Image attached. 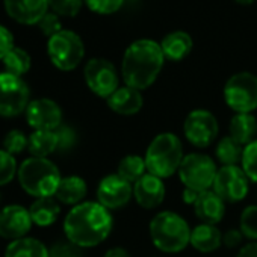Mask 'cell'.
I'll return each instance as SVG.
<instances>
[{"label": "cell", "mask_w": 257, "mask_h": 257, "mask_svg": "<svg viewBox=\"0 0 257 257\" xmlns=\"http://www.w3.org/2000/svg\"><path fill=\"white\" fill-rule=\"evenodd\" d=\"M112 230L109 210L95 201L74 206L64 221L67 239L79 248H89L101 243Z\"/></svg>", "instance_id": "obj_1"}, {"label": "cell", "mask_w": 257, "mask_h": 257, "mask_svg": "<svg viewBox=\"0 0 257 257\" xmlns=\"http://www.w3.org/2000/svg\"><path fill=\"white\" fill-rule=\"evenodd\" d=\"M164 62L165 56L159 43L149 38L137 40L124 52L121 62L122 80L135 89H147L158 79Z\"/></svg>", "instance_id": "obj_2"}, {"label": "cell", "mask_w": 257, "mask_h": 257, "mask_svg": "<svg viewBox=\"0 0 257 257\" xmlns=\"http://www.w3.org/2000/svg\"><path fill=\"white\" fill-rule=\"evenodd\" d=\"M19 182L32 197L46 198L56 194L62 180L58 167L46 158H29L19 168Z\"/></svg>", "instance_id": "obj_3"}, {"label": "cell", "mask_w": 257, "mask_h": 257, "mask_svg": "<svg viewBox=\"0 0 257 257\" xmlns=\"http://www.w3.org/2000/svg\"><path fill=\"white\" fill-rule=\"evenodd\" d=\"M150 236L156 248L165 252H179L191 240L188 222L174 212H161L150 222Z\"/></svg>", "instance_id": "obj_4"}, {"label": "cell", "mask_w": 257, "mask_h": 257, "mask_svg": "<svg viewBox=\"0 0 257 257\" xmlns=\"http://www.w3.org/2000/svg\"><path fill=\"white\" fill-rule=\"evenodd\" d=\"M144 159L150 174L159 179L170 177L177 173L182 165V143L174 134H161L152 141Z\"/></svg>", "instance_id": "obj_5"}, {"label": "cell", "mask_w": 257, "mask_h": 257, "mask_svg": "<svg viewBox=\"0 0 257 257\" xmlns=\"http://www.w3.org/2000/svg\"><path fill=\"white\" fill-rule=\"evenodd\" d=\"M47 53L56 68L71 71L82 62L85 56V46L76 32L62 29L59 34L49 38Z\"/></svg>", "instance_id": "obj_6"}, {"label": "cell", "mask_w": 257, "mask_h": 257, "mask_svg": "<svg viewBox=\"0 0 257 257\" xmlns=\"http://www.w3.org/2000/svg\"><path fill=\"white\" fill-rule=\"evenodd\" d=\"M224 100L236 113H249L257 107V76L242 71L233 74L224 86Z\"/></svg>", "instance_id": "obj_7"}, {"label": "cell", "mask_w": 257, "mask_h": 257, "mask_svg": "<svg viewBox=\"0 0 257 257\" xmlns=\"http://www.w3.org/2000/svg\"><path fill=\"white\" fill-rule=\"evenodd\" d=\"M216 171V165L209 156L201 153H191L183 158L177 173L186 188L195 192H203L213 186Z\"/></svg>", "instance_id": "obj_8"}, {"label": "cell", "mask_w": 257, "mask_h": 257, "mask_svg": "<svg viewBox=\"0 0 257 257\" xmlns=\"http://www.w3.org/2000/svg\"><path fill=\"white\" fill-rule=\"evenodd\" d=\"M29 88L26 82L14 74L0 73V115L17 116L29 106Z\"/></svg>", "instance_id": "obj_9"}, {"label": "cell", "mask_w": 257, "mask_h": 257, "mask_svg": "<svg viewBox=\"0 0 257 257\" xmlns=\"http://www.w3.org/2000/svg\"><path fill=\"white\" fill-rule=\"evenodd\" d=\"M83 74L88 88L98 97L107 98L119 88V79L115 65L104 58L89 59L85 65Z\"/></svg>", "instance_id": "obj_10"}, {"label": "cell", "mask_w": 257, "mask_h": 257, "mask_svg": "<svg viewBox=\"0 0 257 257\" xmlns=\"http://www.w3.org/2000/svg\"><path fill=\"white\" fill-rule=\"evenodd\" d=\"M186 140L200 149L210 146L218 135V121L215 115L206 109L192 110L183 124Z\"/></svg>", "instance_id": "obj_11"}, {"label": "cell", "mask_w": 257, "mask_h": 257, "mask_svg": "<svg viewBox=\"0 0 257 257\" xmlns=\"http://www.w3.org/2000/svg\"><path fill=\"white\" fill-rule=\"evenodd\" d=\"M213 192L228 203H237L248 194V177L242 168L231 165L216 171L213 180Z\"/></svg>", "instance_id": "obj_12"}, {"label": "cell", "mask_w": 257, "mask_h": 257, "mask_svg": "<svg viewBox=\"0 0 257 257\" xmlns=\"http://www.w3.org/2000/svg\"><path fill=\"white\" fill-rule=\"evenodd\" d=\"M26 119L35 131H56L62 124V110L50 98H37L29 103Z\"/></svg>", "instance_id": "obj_13"}, {"label": "cell", "mask_w": 257, "mask_h": 257, "mask_svg": "<svg viewBox=\"0 0 257 257\" xmlns=\"http://www.w3.org/2000/svg\"><path fill=\"white\" fill-rule=\"evenodd\" d=\"M134 195L132 183L127 182L118 174L106 176L98 188H97V198L101 206L109 209H119L128 203Z\"/></svg>", "instance_id": "obj_14"}, {"label": "cell", "mask_w": 257, "mask_h": 257, "mask_svg": "<svg viewBox=\"0 0 257 257\" xmlns=\"http://www.w3.org/2000/svg\"><path fill=\"white\" fill-rule=\"evenodd\" d=\"M32 227L29 209L20 204H11L0 210V236L5 239H22Z\"/></svg>", "instance_id": "obj_15"}, {"label": "cell", "mask_w": 257, "mask_h": 257, "mask_svg": "<svg viewBox=\"0 0 257 257\" xmlns=\"http://www.w3.org/2000/svg\"><path fill=\"white\" fill-rule=\"evenodd\" d=\"M7 14L22 25H38L47 14V0H4Z\"/></svg>", "instance_id": "obj_16"}, {"label": "cell", "mask_w": 257, "mask_h": 257, "mask_svg": "<svg viewBox=\"0 0 257 257\" xmlns=\"http://www.w3.org/2000/svg\"><path fill=\"white\" fill-rule=\"evenodd\" d=\"M134 195L137 198V203L141 207L155 209L165 198V185H164L162 179L149 173L135 183Z\"/></svg>", "instance_id": "obj_17"}, {"label": "cell", "mask_w": 257, "mask_h": 257, "mask_svg": "<svg viewBox=\"0 0 257 257\" xmlns=\"http://www.w3.org/2000/svg\"><path fill=\"white\" fill-rule=\"evenodd\" d=\"M225 201L213 191L207 189L198 194L194 203V212L203 224H218L225 213Z\"/></svg>", "instance_id": "obj_18"}, {"label": "cell", "mask_w": 257, "mask_h": 257, "mask_svg": "<svg viewBox=\"0 0 257 257\" xmlns=\"http://www.w3.org/2000/svg\"><path fill=\"white\" fill-rule=\"evenodd\" d=\"M107 106L119 115H134L138 113L144 104V98L140 89L132 86H119L110 97L106 98Z\"/></svg>", "instance_id": "obj_19"}, {"label": "cell", "mask_w": 257, "mask_h": 257, "mask_svg": "<svg viewBox=\"0 0 257 257\" xmlns=\"http://www.w3.org/2000/svg\"><path fill=\"white\" fill-rule=\"evenodd\" d=\"M192 46H194L192 37L185 31L170 32L161 41V49H162L165 59L174 61V62L185 59L191 53Z\"/></svg>", "instance_id": "obj_20"}, {"label": "cell", "mask_w": 257, "mask_h": 257, "mask_svg": "<svg viewBox=\"0 0 257 257\" xmlns=\"http://www.w3.org/2000/svg\"><path fill=\"white\" fill-rule=\"evenodd\" d=\"M230 137L240 146H248L255 141L257 119L251 113H236L230 121Z\"/></svg>", "instance_id": "obj_21"}, {"label": "cell", "mask_w": 257, "mask_h": 257, "mask_svg": "<svg viewBox=\"0 0 257 257\" xmlns=\"http://www.w3.org/2000/svg\"><path fill=\"white\" fill-rule=\"evenodd\" d=\"M221 242H222V234L212 224H200L194 230H191L189 243L201 252L215 251L216 248H219Z\"/></svg>", "instance_id": "obj_22"}, {"label": "cell", "mask_w": 257, "mask_h": 257, "mask_svg": "<svg viewBox=\"0 0 257 257\" xmlns=\"http://www.w3.org/2000/svg\"><path fill=\"white\" fill-rule=\"evenodd\" d=\"M86 183L82 177L68 176L64 177L56 189V198L64 204H80V201L86 195Z\"/></svg>", "instance_id": "obj_23"}, {"label": "cell", "mask_w": 257, "mask_h": 257, "mask_svg": "<svg viewBox=\"0 0 257 257\" xmlns=\"http://www.w3.org/2000/svg\"><path fill=\"white\" fill-rule=\"evenodd\" d=\"M29 213H31L34 224L40 227H47V225H52L58 219L61 213V207L52 197L37 198L29 207Z\"/></svg>", "instance_id": "obj_24"}, {"label": "cell", "mask_w": 257, "mask_h": 257, "mask_svg": "<svg viewBox=\"0 0 257 257\" xmlns=\"http://www.w3.org/2000/svg\"><path fill=\"white\" fill-rule=\"evenodd\" d=\"M28 150L32 158H47L58 150V137L55 131H35L28 138Z\"/></svg>", "instance_id": "obj_25"}, {"label": "cell", "mask_w": 257, "mask_h": 257, "mask_svg": "<svg viewBox=\"0 0 257 257\" xmlns=\"http://www.w3.org/2000/svg\"><path fill=\"white\" fill-rule=\"evenodd\" d=\"M5 257H49V249L38 239L22 237L8 245Z\"/></svg>", "instance_id": "obj_26"}, {"label": "cell", "mask_w": 257, "mask_h": 257, "mask_svg": "<svg viewBox=\"0 0 257 257\" xmlns=\"http://www.w3.org/2000/svg\"><path fill=\"white\" fill-rule=\"evenodd\" d=\"M146 159H143L141 156L137 155H128L125 158H122L118 164V176H121L122 179H125L131 183H137L141 177L146 176Z\"/></svg>", "instance_id": "obj_27"}, {"label": "cell", "mask_w": 257, "mask_h": 257, "mask_svg": "<svg viewBox=\"0 0 257 257\" xmlns=\"http://www.w3.org/2000/svg\"><path fill=\"white\" fill-rule=\"evenodd\" d=\"M242 153H243V150H242L240 144H237L231 137L222 138L215 149V155L224 167L236 165L242 159Z\"/></svg>", "instance_id": "obj_28"}, {"label": "cell", "mask_w": 257, "mask_h": 257, "mask_svg": "<svg viewBox=\"0 0 257 257\" xmlns=\"http://www.w3.org/2000/svg\"><path fill=\"white\" fill-rule=\"evenodd\" d=\"M4 65L7 73L22 77L31 68V56L26 50L14 46V49L4 58Z\"/></svg>", "instance_id": "obj_29"}, {"label": "cell", "mask_w": 257, "mask_h": 257, "mask_svg": "<svg viewBox=\"0 0 257 257\" xmlns=\"http://www.w3.org/2000/svg\"><path fill=\"white\" fill-rule=\"evenodd\" d=\"M242 170L246 177L257 183V140L248 144L242 153Z\"/></svg>", "instance_id": "obj_30"}, {"label": "cell", "mask_w": 257, "mask_h": 257, "mask_svg": "<svg viewBox=\"0 0 257 257\" xmlns=\"http://www.w3.org/2000/svg\"><path fill=\"white\" fill-rule=\"evenodd\" d=\"M17 170V161L7 150H0V186H5L13 182Z\"/></svg>", "instance_id": "obj_31"}, {"label": "cell", "mask_w": 257, "mask_h": 257, "mask_svg": "<svg viewBox=\"0 0 257 257\" xmlns=\"http://www.w3.org/2000/svg\"><path fill=\"white\" fill-rule=\"evenodd\" d=\"M239 230L248 239H257V206H248L242 215L239 222Z\"/></svg>", "instance_id": "obj_32"}, {"label": "cell", "mask_w": 257, "mask_h": 257, "mask_svg": "<svg viewBox=\"0 0 257 257\" xmlns=\"http://www.w3.org/2000/svg\"><path fill=\"white\" fill-rule=\"evenodd\" d=\"M28 149V138L22 131H11L7 134L4 140V150H7L10 155L16 156L23 153Z\"/></svg>", "instance_id": "obj_33"}, {"label": "cell", "mask_w": 257, "mask_h": 257, "mask_svg": "<svg viewBox=\"0 0 257 257\" xmlns=\"http://www.w3.org/2000/svg\"><path fill=\"white\" fill-rule=\"evenodd\" d=\"M49 8L53 10L55 14L62 17H74L79 14L83 0H47Z\"/></svg>", "instance_id": "obj_34"}, {"label": "cell", "mask_w": 257, "mask_h": 257, "mask_svg": "<svg viewBox=\"0 0 257 257\" xmlns=\"http://www.w3.org/2000/svg\"><path fill=\"white\" fill-rule=\"evenodd\" d=\"M83 2L92 13L100 16H109L116 13L122 7L124 0H83Z\"/></svg>", "instance_id": "obj_35"}, {"label": "cell", "mask_w": 257, "mask_h": 257, "mask_svg": "<svg viewBox=\"0 0 257 257\" xmlns=\"http://www.w3.org/2000/svg\"><path fill=\"white\" fill-rule=\"evenodd\" d=\"M38 28L40 31L43 32V35L52 38L55 37L56 34H59L62 31V23L59 20V16L55 14V13H47L38 23Z\"/></svg>", "instance_id": "obj_36"}, {"label": "cell", "mask_w": 257, "mask_h": 257, "mask_svg": "<svg viewBox=\"0 0 257 257\" xmlns=\"http://www.w3.org/2000/svg\"><path fill=\"white\" fill-rule=\"evenodd\" d=\"M56 137H58V150H70L74 144H76V132L70 125H64L61 124L56 131H55Z\"/></svg>", "instance_id": "obj_37"}, {"label": "cell", "mask_w": 257, "mask_h": 257, "mask_svg": "<svg viewBox=\"0 0 257 257\" xmlns=\"http://www.w3.org/2000/svg\"><path fill=\"white\" fill-rule=\"evenodd\" d=\"M80 249L71 242H59L49 249V257H80Z\"/></svg>", "instance_id": "obj_38"}, {"label": "cell", "mask_w": 257, "mask_h": 257, "mask_svg": "<svg viewBox=\"0 0 257 257\" xmlns=\"http://www.w3.org/2000/svg\"><path fill=\"white\" fill-rule=\"evenodd\" d=\"M14 49V37L13 34L0 25V61H4V58Z\"/></svg>", "instance_id": "obj_39"}, {"label": "cell", "mask_w": 257, "mask_h": 257, "mask_svg": "<svg viewBox=\"0 0 257 257\" xmlns=\"http://www.w3.org/2000/svg\"><path fill=\"white\" fill-rule=\"evenodd\" d=\"M242 237H243V234H242V231H240V230H237V228H231V230H228V231L224 234L222 240H224V245H225V246H228V248H234V246H237V245L240 243Z\"/></svg>", "instance_id": "obj_40"}, {"label": "cell", "mask_w": 257, "mask_h": 257, "mask_svg": "<svg viewBox=\"0 0 257 257\" xmlns=\"http://www.w3.org/2000/svg\"><path fill=\"white\" fill-rule=\"evenodd\" d=\"M237 257H257V242L246 243L237 254Z\"/></svg>", "instance_id": "obj_41"}, {"label": "cell", "mask_w": 257, "mask_h": 257, "mask_svg": "<svg viewBox=\"0 0 257 257\" xmlns=\"http://www.w3.org/2000/svg\"><path fill=\"white\" fill-rule=\"evenodd\" d=\"M104 257H131V255H128V252L124 248L116 246V248H110L109 251H106Z\"/></svg>", "instance_id": "obj_42"}, {"label": "cell", "mask_w": 257, "mask_h": 257, "mask_svg": "<svg viewBox=\"0 0 257 257\" xmlns=\"http://www.w3.org/2000/svg\"><path fill=\"white\" fill-rule=\"evenodd\" d=\"M198 194H200V192H195V191L186 188L185 192H183V201H185L186 204H194L195 200H197V197H198Z\"/></svg>", "instance_id": "obj_43"}, {"label": "cell", "mask_w": 257, "mask_h": 257, "mask_svg": "<svg viewBox=\"0 0 257 257\" xmlns=\"http://www.w3.org/2000/svg\"><path fill=\"white\" fill-rule=\"evenodd\" d=\"M236 4H239V5H251V4H254L255 0H234Z\"/></svg>", "instance_id": "obj_44"}, {"label": "cell", "mask_w": 257, "mask_h": 257, "mask_svg": "<svg viewBox=\"0 0 257 257\" xmlns=\"http://www.w3.org/2000/svg\"><path fill=\"white\" fill-rule=\"evenodd\" d=\"M132 2H134V0H132Z\"/></svg>", "instance_id": "obj_45"}]
</instances>
